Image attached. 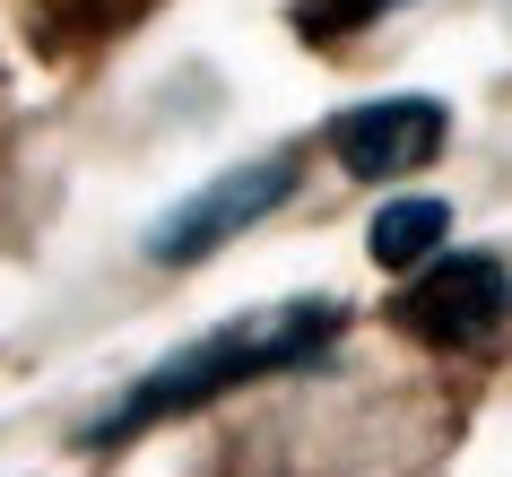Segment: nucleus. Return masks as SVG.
<instances>
[{
	"label": "nucleus",
	"instance_id": "f257e3e1",
	"mask_svg": "<svg viewBox=\"0 0 512 477\" xmlns=\"http://www.w3.org/2000/svg\"><path fill=\"white\" fill-rule=\"evenodd\" d=\"M339 321H348V304H330V295H296V304H261V313L217 321L209 339L174 347L165 365H148L131 391L113 399L105 417H96V443H122V434L183 417V408H200V399H217V391H243V382H261V373H287V365H304V356H322V347L339 339Z\"/></svg>",
	"mask_w": 512,
	"mask_h": 477
},
{
	"label": "nucleus",
	"instance_id": "f03ea898",
	"mask_svg": "<svg viewBox=\"0 0 512 477\" xmlns=\"http://www.w3.org/2000/svg\"><path fill=\"white\" fill-rule=\"evenodd\" d=\"M287 191H296V157H287V148L235 165V174H217V183H200L191 200H174V209L148 226V261H165V269L209 261L217 243H235L243 226H261L270 209H287Z\"/></svg>",
	"mask_w": 512,
	"mask_h": 477
},
{
	"label": "nucleus",
	"instance_id": "7ed1b4c3",
	"mask_svg": "<svg viewBox=\"0 0 512 477\" xmlns=\"http://www.w3.org/2000/svg\"><path fill=\"white\" fill-rule=\"evenodd\" d=\"M443 139H452V113L434 96H382V105H356L330 122V157L348 165L356 183H391V174L434 165Z\"/></svg>",
	"mask_w": 512,
	"mask_h": 477
},
{
	"label": "nucleus",
	"instance_id": "20e7f679",
	"mask_svg": "<svg viewBox=\"0 0 512 477\" xmlns=\"http://www.w3.org/2000/svg\"><path fill=\"white\" fill-rule=\"evenodd\" d=\"M426 339H486L512 313V261L504 252H434V269L400 304Z\"/></svg>",
	"mask_w": 512,
	"mask_h": 477
},
{
	"label": "nucleus",
	"instance_id": "39448f33",
	"mask_svg": "<svg viewBox=\"0 0 512 477\" xmlns=\"http://www.w3.org/2000/svg\"><path fill=\"white\" fill-rule=\"evenodd\" d=\"M365 243H374L382 269H417V261H434V252L452 243V209H443V200H382L374 226H365Z\"/></svg>",
	"mask_w": 512,
	"mask_h": 477
}]
</instances>
